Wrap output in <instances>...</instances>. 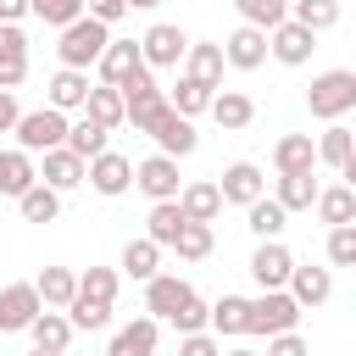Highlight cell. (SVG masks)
Here are the masks:
<instances>
[{"instance_id": "cell-1", "label": "cell", "mask_w": 356, "mask_h": 356, "mask_svg": "<svg viewBox=\"0 0 356 356\" xmlns=\"http://www.w3.org/2000/svg\"><path fill=\"white\" fill-rule=\"evenodd\" d=\"M306 106H312L317 122H345V117L356 111V72H350V67H328V72H317L312 89H306Z\"/></svg>"}, {"instance_id": "cell-2", "label": "cell", "mask_w": 356, "mask_h": 356, "mask_svg": "<svg viewBox=\"0 0 356 356\" xmlns=\"http://www.w3.org/2000/svg\"><path fill=\"white\" fill-rule=\"evenodd\" d=\"M106 44H111V28H106V22H95V17H78V22H67V28H61L56 56H61V67L89 72V67L100 61V50H106Z\"/></svg>"}, {"instance_id": "cell-3", "label": "cell", "mask_w": 356, "mask_h": 356, "mask_svg": "<svg viewBox=\"0 0 356 356\" xmlns=\"http://www.w3.org/2000/svg\"><path fill=\"white\" fill-rule=\"evenodd\" d=\"M300 306L289 300V289H261L256 300H245V334L273 339V334H295Z\"/></svg>"}, {"instance_id": "cell-4", "label": "cell", "mask_w": 356, "mask_h": 356, "mask_svg": "<svg viewBox=\"0 0 356 356\" xmlns=\"http://www.w3.org/2000/svg\"><path fill=\"white\" fill-rule=\"evenodd\" d=\"M184 50H189V33H184L178 22H150V28L139 33V61H145L150 72L184 67Z\"/></svg>"}, {"instance_id": "cell-5", "label": "cell", "mask_w": 356, "mask_h": 356, "mask_svg": "<svg viewBox=\"0 0 356 356\" xmlns=\"http://www.w3.org/2000/svg\"><path fill=\"white\" fill-rule=\"evenodd\" d=\"M11 134H17V150H22V156H44V150L67 145V117L50 111V106H39V111H22Z\"/></svg>"}, {"instance_id": "cell-6", "label": "cell", "mask_w": 356, "mask_h": 356, "mask_svg": "<svg viewBox=\"0 0 356 356\" xmlns=\"http://www.w3.org/2000/svg\"><path fill=\"white\" fill-rule=\"evenodd\" d=\"M83 184H89L95 195L117 200V195H128V189H134V161H128L122 150H100L95 161H83Z\"/></svg>"}, {"instance_id": "cell-7", "label": "cell", "mask_w": 356, "mask_h": 356, "mask_svg": "<svg viewBox=\"0 0 356 356\" xmlns=\"http://www.w3.org/2000/svg\"><path fill=\"white\" fill-rule=\"evenodd\" d=\"M134 189L156 206V200H178V189H184V178H178V161L172 156H145V161H134Z\"/></svg>"}, {"instance_id": "cell-8", "label": "cell", "mask_w": 356, "mask_h": 356, "mask_svg": "<svg viewBox=\"0 0 356 356\" xmlns=\"http://www.w3.org/2000/svg\"><path fill=\"white\" fill-rule=\"evenodd\" d=\"M211 184H217L222 206H250V200H261V195H267V178H261V167H256V161H228Z\"/></svg>"}, {"instance_id": "cell-9", "label": "cell", "mask_w": 356, "mask_h": 356, "mask_svg": "<svg viewBox=\"0 0 356 356\" xmlns=\"http://www.w3.org/2000/svg\"><path fill=\"white\" fill-rule=\"evenodd\" d=\"M39 295H33V278H17V284H0V334H28V323L39 317Z\"/></svg>"}, {"instance_id": "cell-10", "label": "cell", "mask_w": 356, "mask_h": 356, "mask_svg": "<svg viewBox=\"0 0 356 356\" xmlns=\"http://www.w3.org/2000/svg\"><path fill=\"white\" fill-rule=\"evenodd\" d=\"M145 134H150V139H156V150H161V156H172V161H178V156H195V145H200L195 122H189V117H178L172 106H161V117H156Z\"/></svg>"}, {"instance_id": "cell-11", "label": "cell", "mask_w": 356, "mask_h": 356, "mask_svg": "<svg viewBox=\"0 0 356 356\" xmlns=\"http://www.w3.org/2000/svg\"><path fill=\"white\" fill-rule=\"evenodd\" d=\"M289 273H295L289 245H284V239H256V250H250V278H256L261 289H284Z\"/></svg>"}, {"instance_id": "cell-12", "label": "cell", "mask_w": 356, "mask_h": 356, "mask_svg": "<svg viewBox=\"0 0 356 356\" xmlns=\"http://www.w3.org/2000/svg\"><path fill=\"white\" fill-rule=\"evenodd\" d=\"M312 50H317V33H306V28H300V22H289V17L267 33V56H273V61H284V67H306V61H312Z\"/></svg>"}, {"instance_id": "cell-13", "label": "cell", "mask_w": 356, "mask_h": 356, "mask_svg": "<svg viewBox=\"0 0 356 356\" xmlns=\"http://www.w3.org/2000/svg\"><path fill=\"white\" fill-rule=\"evenodd\" d=\"M222 67H234V72H256V67H267V33L239 22V28L222 39Z\"/></svg>"}, {"instance_id": "cell-14", "label": "cell", "mask_w": 356, "mask_h": 356, "mask_svg": "<svg viewBox=\"0 0 356 356\" xmlns=\"http://www.w3.org/2000/svg\"><path fill=\"white\" fill-rule=\"evenodd\" d=\"M312 145H317V161H323V167H334L345 184L356 178V139H350V128H345V122H328Z\"/></svg>"}, {"instance_id": "cell-15", "label": "cell", "mask_w": 356, "mask_h": 356, "mask_svg": "<svg viewBox=\"0 0 356 356\" xmlns=\"http://www.w3.org/2000/svg\"><path fill=\"white\" fill-rule=\"evenodd\" d=\"M189 295H195V289H189L178 273H156V278H145V312H150V323H167Z\"/></svg>"}, {"instance_id": "cell-16", "label": "cell", "mask_w": 356, "mask_h": 356, "mask_svg": "<svg viewBox=\"0 0 356 356\" xmlns=\"http://www.w3.org/2000/svg\"><path fill=\"white\" fill-rule=\"evenodd\" d=\"M33 167H39V184H44V189H56V195H67V189H78V184H83V161H78L67 145L44 150Z\"/></svg>"}, {"instance_id": "cell-17", "label": "cell", "mask_w": 356, "mask_h": 356, "mask_svg": "<svg viewBox=\"0 0 356 356\" xmlns=\"http://www.w3.org/2000/svg\"><path fill=\"white\" fill-rule=\"evenodd\" d=\"M22 78H28V33L17 22H0V89L17 95Z\"/></svg>"}, {"instance_id": "cell-18", "label": "cell", "mask_w": 356, "mask_h": 356, "mask_svg": "<svg viewBox=\"0 0 356 356\" xmlns=\"http://www.w3.org/2000/svg\"><path fill=\"white\" fill-rule=\"evenodd\" d=\"M206 111H211V122H217L222 134H239V128H250V122H256V100H250L245 89H217Z\"/></svg>"}, {"instance_id": "cell-19", "label": "cell", "mask_w": 356, "mask_h": 356, "mask_svg": "<svg viewBox=\"0 0 356 356\" xmlns=\"http://www.w3.org/2000/svg\"><path fill=\"white\" fill-rule=\"evenodd\" d=\"M184 78H195V83H206V89H222V44L189 39V50H184Z\"/></svg>"}, {"instance_id": "cell-20", "label": "cell", "mask_w": 356, "mask_h": 356, "mask_svg": "<svg viewBox=\"0 0 356 356\" xmlns=\"http://www.w3.org/2000/svg\"><path fill=\"white\" fill-rule=\"evenodd\" d=\"M33 295H39V306H44V312H67V306H72V295H78V273H72V267H39Z\"/></svg>"}, {"instance_id": "cell-21", "label": "cell", "mask_w": 356, "mask_h": 356, "mask_svg": "<svg viewBox=\"0 0 356 356\" xmlns=\"http://www.w3.org/2000/svg\"><path fill=\"white\" fill-rule=\"evenodd\" d=\"M284 289H289V300L306 312V306H323V300L334 295V273H328V267H300V261H295V273H289Z\"/></svg>"}, {"instance_id": "cell-22", "label": "cell", "mask_w": 356, "mask_h": 356, "mask_svg": "<svg viewBox=\"0 0 356 356\" xmlns=\"http://www.w3.org/2000/svg\"><path fill=\"white\" fill-rule=\"evenodd\" d=\"M156 339H161V323H150V317H134V323H122V328L111 334L106 356H156Z\"/></svg>"}, {"instance_id": "cell-23", "label": "cell", "mask_w": 356, "mask_h": 356, "mask_svg": "<svg viewBox=\"0 0 356 356\" xmlns=\"http://www.w3.org/2000/svg\"><path fill=\"white\" fill-rule=\"evenodd\" d=\"M44 89H50V100H44L50 111H61V117H67V111H83V100H89V72L56 67V78H50Z\"/></svg>"}, {"instance_id": "cell-24", "label": "cell", "mask_w": 356, "mask_h": 356, "mask_svg": "<svg viewBox=\"0 0 356 356\" xmlns=\"http://www.w3.org/2000/svg\"><path fill=\"white\" fill-rule=\"evenodd\" d=\"M178 211H184L189 222H217V211H222L217 184H211V178H189V184L178 189Z\"/></svg>"}, {"instance_id": "cell-25", "label": "cell", "mask_w": 356, "mask_h": 356, "mask_svg": "<svg viewBox=\"0 0 356 356\" xmlns=\"http://www.w3.org/2000/svg\"><path fill=\"white\" fill-rule=\"evenodd\" d=\"M95 67H100V83H111V89H117L128 72H139V67H145V61H139V39H111V44L100 50V61H95Z\"/></svg>"}, {"instance_id": "cell-26", "label": "cell", "mask_w": 356, "mask_h": 356, "mask_svg": "<svg viewBox=\"0 0 356 356\" xmlns=\"http://www.w3.org/2000/svg\"><path fill=\"white\" fill-rule=\"evenodd\" d=\"M317 167V145L312 134H284L273 145V172H312Z\"/></svg>"}, {"instance_id": "cell-27", "label": "cell", "mask_w": 356, "mask_h": 356, "mask_svg": "<svg viewBox=\"0 0 356 356\" xmlns=\"http://www.w3.org/2000/svg\"><path fill=\"white\" fill-rule=\"evenodd\" d=\"M312 211H317L328 228H345V222H356V189H350V184H328V189H317Z\"/></svg>"}, {"instance_id": "cell-28", "label": "cell", "mask_w": 356, "mask_h": 356, "mask_svg": "<svg viewBox=\"0 0 356 356\" xmlns=\"http://www.w3.org/2000/svg\"><path fill=\"white\" fill-rule=\"evenodd\" d=\"M184 222H189V217L178 211V200H156L150 217H145V239H150L156 250H172V239L184 234Z\"/></svg>"}, {"instance_id": "cell-29", "label": "cell", "mask_w": 356, "mask_h": 356, "mask_svg": "<svg viewBox=\"0 0 356 356\" xmlns=\"http://www.w3.org/2000/svg\"><path fill=\"white\" fill-rule=\"evenodd\" d=\"M245 228H250L256 239H284V228H289V211H284L273 195H261V200H250V206H245Z\"/></svg>"}, {"instance_id": "cell-30", "label": "cell", "mask_w": 356, "mask_h": 356, "mask_svg": "<svg viewBox=\"0 0 356 356\" xmlns=\"http://www.w3.org/2000/svg\"><path fill=\"white\" fill-rule=\"evenodd\" d=\"M273 200H278L289 217H295V211H312V200H317V178H312V172H278Z\"/></svg>"}, {"instance_id": "cell-31", "label": "cell", "mask_w": 356, "mask_h": 356, "mask_svg": "<svg viewBox=\"0 0 356 356\" xmlns=\"http://www.w3.org/2000/svg\"><path fill=\"white\" fill-rule=\"evenodd\" d=\"M206 334H217V339H222V334H228V339L245 334V295H217V300L206 306Z\"/></svg>"}, {"instance_id": "cell-32", "label": "cell", "mask_w": 356, "mask_h": 356, "mask_svg": "<svg viewBox=\"0 0 356 356\" xmlns=\"http://www.w3.org/2000/svg\"><path fill=\"white\" fill-rule=\"evenodd\" d=\"M28 339H33V350H67V345H72L67 312H39V317L28 323Z\"/></svg>"}, {"instance_id": "cell-33", "label": "cell", "mask_w": 356, "mask_h": 356, "mask_svg": "<svg viewBox=\"0 0 356 356\" xmlns=\"http://www.w3.org/2000/svg\"><path fill=\"white\" fill-rule=\"evenodd\" d=\"M28 184H39V167H33V156H22L17 145H11V150H0V195H11V200H17Z\"/></svg>"}, {"instance_id": "cell-34", "label": "cell", "mask_w": 356, "mask_h": 356, "mask_svg": "<svg viewBox=\"0 0 356 356\" xmlns=\"http://www.w3.org/2000/svg\"><path fill=\"white\" fill-rule=\"evenodd\" d=\"M161 95H167V106H172L178 117H189V122H195V117L211 106V95H217V89H206V83H195V78H184V72H178V83H172V89H161Z\"/></svg>"}, {"instance_id": "cell-35", "label": "cell", "mask_w": 356, "mask_h": 356, "mask_svg": "<svg viewBox=\"0 0 356 356\" xmlns=\"http://www.w3.org/2000/svg\"><path fill=\"white\" fill-rule=\"evenodd\" d=\"M83 117H89V122H100L106 134H111V128H122V95H117L111 83H89V100H83Z\"/></svg>"}, {"instance_id": "cell-36", "label": "cell", "mask_w": 356, "mask_h": 356, "mask_svg": "<svg viewBox=\"0 0 356 356\" xmlns=\"http://www.w3.org/2000/svg\"><path fill=\"white\" fill-rule=\"evenodd\" d=\"M67 150H72L78 161H95L100 150H111V134H106L100 122H89V117H78V122H67Z\"/></svg>"}, {"instance_id": "cell-37", "label": "cell", "mask_w": 356, "mask_h": 356, "mask_svg": "<svg viewBox=\"0 0 356 356\" xmlns=\"http://www.w3.org/2000/svg\"><path fill=\"white\" fill-rule=\"evenodd\" d=\"M17 211H22V222H56V217H61V195L44 189V184H28V189L17 195Z\"/></svg>"}, {"instance_id": "cell-38", "label": "cell", "mask_w": 356, "mask_h": 356, "mask_svg": "<svg viewBox=\"0 0 356 356\" xmlns=\"http://www.w3.org/2000/svg\"><path fill=\"white\" fill-rule=\"evenodd\" d=\"M289 22H300L306 33H328L339 22V0H289Z\"/></svg>"}, {"instance_id": "cell-39", "label": "cell", "mask_w": 356, "mask_h": 356, "mask_svg": "<svg viewBox=\"0 0 356 356\" xmlns=\"http://www.w3.org/2000/svg\"><path fill=\"white\" fill-rule=\"evenodd\" d=\"M122 273H128V278H139V284H145V278H156V273H161V250H156L145 234H139V239H128V245H122Z\"/></svg>"}, {"instance_id": "cell-40", "label": "cell", "mask_w": 356, "mask_h": 356, "mask_svg": "<svg viewBox=\"0 0 356 356\" xmlns=\"http://www.w3.org/2000/svg\"><path fill=\"white\" fill-rule=\"evenodd\" d=\"M117 284H122L117 267H83V273H78V295H83V300H100V306L117 300Z\"/></svg>"}, {"instance_id": "cell-41", "label": "cell", "mask_w": 356, "mask_h": 356, "mask_svg": "<svg viewBox=\"0 0 356 356\" xmlns=\"http://www.w3.org/2000/svg\"><path fill=\"white\" fill-rule=\"evenodd\" d=\"M234 6H239V22L245 28H261V33H273L289 17V0H234Z\"/></svg>"}, {"instance_id": "cell-42", "label": "cell", "mask_w": 356, "mask_h": 356, "mask_svg": "<svg viewBox=\"0 0 356 356\" xmlns=\"http://www.w3.org/2000/svg\"><path fill=\"white\" fill-rule=\"evenodd\" d=\"M211 222H184V234L172 239V250H178V261H206L211 256Z\"/></svg>"}, {"instance_id": "cell-43", "label": "cell", "mask_w": 356, "mask_h": 356, "mask_svg": "<svg viewBox=\"0 0 356 356\" xmlns=\"http://www.w3.org/2000/svg\"><path fill=\"white\" fill-rule=\"evenodd\" d=\"M67 323H72V334H100V328L111 323V306H100V300H83V295H72V306H67Z\"/></svg>"}, {"instance_id": "cell-44", "label": "cell", "mask_w": 356, "mask_h": 356, "mask_svg": "<svg viewBox=\"0 0 356 356\" xmlns=\"http://www.w3.org/2000/svg\"><path fill=\"white\" fill-rule=\"evenodd\" d=\"M28 17H39L50 28H67V22L83 17V0H28Z\"/></svg>"}, {"instance_id": "cell-45", "label": "cell", "mask_w": 356, "mask_h": 356, "mask_svg": "<svg viewBox=\"0 0 356 356\" xmlns=\"http://www.w3.org/2000/svg\"><path fill=\"white\" fill-rule=\"evenodd\" d=\"M328 261L334 267H356V222L328 228Z\"/></svg>"}, {"instance_id": "cell-46", "label": "cell", "mask_w": 356, "mask_h": 356, "mask_svg": "<svg viewBox=\"0 0 356 356\" xmlns=\"http://www.w3.org/2000/svg\"><path fill=\"white\" fill-rule=\"evenodd\" d=\"M167 323H172L178 334H206V300H200V295H189V300L167 317Z\"/></svg>"}, {"instance_id": "cell-47", "label": "cell", "mask_w": 356, "mask_h": 356, "mask_svg": "<svg viewBox=\"0 0 356 356\" xmlns=\"http://www.w3.org/2000/svg\"><path fill=\"white\" fill-rule=\"evenodd\" d=\"M83 17H95V22L117 28V22L128 17V0H83Z\"/></svg>"}, {"instance_id": "cell-48", "label": "cell", "mask_w": 356, "mask_h": 356, "mask_svg": "<svg viewBox=\"0 0 356 356\" xmlns=\"http://www.w3.org/2000/svg\"><path fill=\"white\" fill-rule=\"evenodd\" d=\"M178 356H222L217 334H178Z\"/></svg>"}, {"instance_id": "cell-49", "label": "cell", "mask_w": 356, "mask_h": 356, "mask_svg": "<svg viewBox=\"0 0 356 356\" xmlns=\"http://www.w3.org/2000/svg\"><path fill=\"white\" fill-rule=\"evenodd\" d=\"M267 356H312V345L300 334H273L267 339Z\"/></svg>"}, {"instance_id": "cell-50", "label": "cell", "mask_w": 356, "mask_h": 356, "mask_svg": "<svg viewBox=\"0 0 356 356\" xmlns=\"http://www.w3.org/2000/svg\"><path fill=\"white\" fill-rule=\"evenodd\" d=\"M17 117H22L17 95H11V89H0V134H11V128H17Z\"/></svg>"}, {"instance_id": "cell-51", "label": "cell", "mask_w": 356, "mask_h": 356, "mask_svg": "<svg viewBox=\"0 0 356 356\" xmlns=\"http://www.w3.org/2000/svg\"><path fill=\"white\" fill-rule=\"evenodd\" d=\"M28 17V0H0V22H22Z\"/></svg>"}, {"instance_id": "cell-52", "label": "cell", "mask_w": 356, "mask_h": 356, "mask_svg": "<svg viewBox=\"0 0 356 356\" xmlns=\"http://www.w3.org/2000/svg\"><path fill=\"white\" fill-rule=\"evenodd\" d=\"M134 6H139V11H150V6H161V0H128V11H134Z\"/></svg>"}, {"instance_id": "cell-53", "label": "cell", "mask_w": 356, "mask_h": 356, "mask_svg": "<svg viewBox=\"0 0 356 356\" xmlns=\"http://www.w3.org/2000/svg\"><path fill=\"white\" fill-rule=\"evenodd\" d=\"M222 356H261V350H250V345H239V350H222Z\"/></svg>"}, {"instance_id": "cell-54", "label": "cell", "mask_w": 356, "mask_h": 356, "mask_svg": "<svg viewBox=\"0 0 356 356\" xmlns=\"http://www.w3.org/2000/svg\"><path fill=\"white\" fill-rule=\"evenodd\" d=\"M28 356H67V350H28Z\"/></svg>"}]
</instances>
